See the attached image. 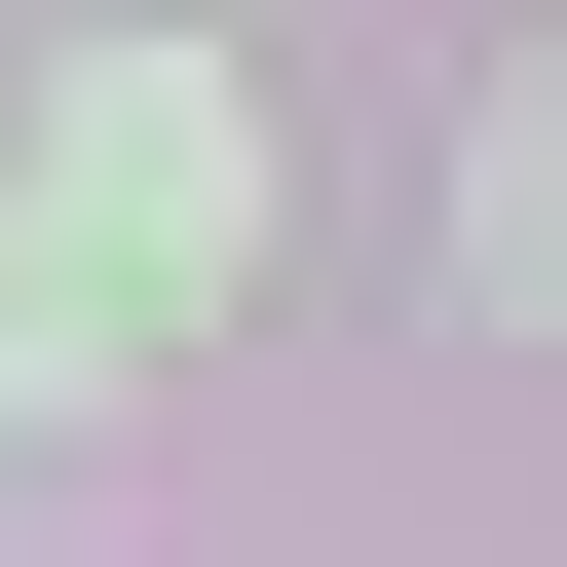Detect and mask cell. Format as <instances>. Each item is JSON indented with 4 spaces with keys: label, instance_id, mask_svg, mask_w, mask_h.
<instances>
[{
    "label": "cell",
    "instance_id": "obj_3",
    "mask_svg": "<svg viewBox=\"0 0 567 567\" xmlns=\"http://www.w3.org/2000/svg\"><path fill=\"white\" fill-rule=\"evenodd\" d=\"M454 265H492V303H567V76L492 114V189H454Z\"/></svg>",
    "mask_w": 567,
    "mask_h": 567
},
{
    "label": "cell",
    "instance_id": "obj_1",
    "mask_svg": "<svg viewBox=\"0 0 567 567\" xmlns=\"http://www.w3.org/2000/svg\"><path fill=\"white\" fill-rule=\"evenodd\" d=\"M39 189L152 265V303H227V265H265V152H227V76L189 39H76V114H39Z\"/></svg>",
    "mask_w": 567,
    "mask_h": 567
},
{
    "label": "cell",
    "instance_id": "obj_2",
    "mask_svg": "<svg viewBox=\"0 0 567 567\" xmlns=\"http://www.w3.org/2000/svg\"><path fill=\"white\" fill-rule=\"evenodd\" d=\"M114 341H152V265H114V227H76V189H0V416H76V379H114Z\"/></svg>",
    "mask_w": 567,
    "mask_h": 567
}]
</instances>
